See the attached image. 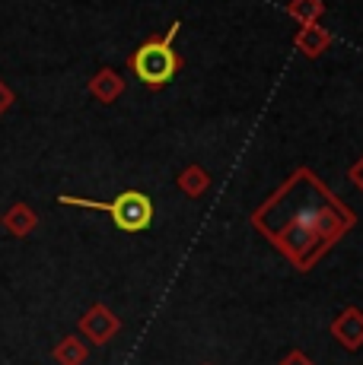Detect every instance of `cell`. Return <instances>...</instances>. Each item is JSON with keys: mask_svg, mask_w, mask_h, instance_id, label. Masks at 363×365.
Returning <instances> with one entry per match:
<instances>
[{"mask_svg": "<svg viewBox=\"0 0 363 365\" xmlns=\"http://www.w3.org/2000/svg\"><path fill=\"white\" fill-rule=\"evenodd\" d=\"M67 207H86V210H102L111 216L121 232L134 235V232H146L153 222V200L144 191H121L115 200H86V197H74V194H61L58 197Z\"/></svg>", "mask_w": 363, "mask_h": 365, "instance_id": "obj_3", "label": "cell"}, {"mask_svg": "<svg viewBox=\"0 0 363 365\" xmlns=\"http://www.w3.org/2000/svg\"><path fill=\"white\" fill-rule=\"evenodd\" d=\"M54 359L61 365H83L86 346H83V340H76V336H64V340L54 346Z\"/></svg>", "mask_w": 363, "mask_h": 365, "instance_id": "obj_11", "label": "cell"}, {"mask_svg": "<svg viewBox=\"0 0 363 365\" xmlns=\"http://www.w3.org/2000/svg\"><path fill=\"white\" fill-rule=\"evenodd\" d=\"M332 336L344 349H360L363 346V312L360 308H344L338 318L332 321Z\"/></svg>", "mask_w": 363, "mask_h": 365, "instance_id": "obj_5", "label": "cell"}, {"mask_svg": "<svg viewBox=\"0 0 363 365\" xmlns=\"http://www.w3.org/2000/svg\"><path fill=\"white\" fill-rule=\"evenodd\" d=\"M4 222H6V229H10L13 235H29L32 229L39 226V216L32 213L26 203H16V207H13L10 213L4 216Z\"/></svg>", "mask_w": 363, "mask_h": 365, "instance_id": "obj_10", "label": "cell"}, {"mask_svg": "<svg viewBox=\"0 0 363 365\" xmlns=\"http://www.w3.org/2000/svg\"><path fill=\"white\" fill-rule=\"evenodd\" d=\"M252 226L299 273H309L357 226V213L312 168L299 165L262 207L252 210Z\"/></svg>", "mask_w": 363, "mask_h": 365, "instance_id": "obj_1", "label": "cell"}, {"mask_svg": "<svg viewBox=\"0 0 363 365\" xmlns=\"http://www.w3.org/2000/svg\"><path fill=\"white\" fill-rule=\"evenodd\" d=\"M287 13L299 26H316L325 16V0H290Z\"/></svg>", "mask_w": 363, "mask_h": 365, "instance_id": "obj_9", "label": "cell"}, {"mask_svg": "<svg viewBox=\"0 0 363 365\" xmlns=\"http://www.w3.org/2000/svg\"><path fill=\"white\" fill-rule=\"evenodd\" d=\"M277 365H312V359L303 353V349H290L287 356H281V359H277Z\"/></svg>", "mask_w": 363, "mask_h": 365, "instance_id": "obj_12", "label": "cell"}, {"mask_svg": "<svg viewBox=\"0 0 363 365\" xmlns=\"http://www.w3.org/2000/svg\"><path fill=\"white\" fill-rule=\"evenodd\" d=\"M204 365H211V362H204Z\"/></svg>", "mask_w": 363, "mask_h": 365, "instance_id": "obj_15", "label": "cell"}, {"mask_svg": "<svg viewBox=\"0 0 363 365\" xmlns=\"http://www.w3.org/2000/svg\"><path fill=\"white\" fill-rule=\"evenodd\" d=\"M118 331H121V321H118L106 305H93V308H89V312L80 318V334L89 336V343H96V346L109 343Z\"/></svg>", "mask_w": 363, "mask_h": 365, "instance_id": "obj_4", "label": "cell"}, {"mask_svg": "<svg viewBox=\"0 0 363 365\" xmlns=\"http://www.w3.org/2000/svg\"><path fill=\"white\" fill-rule=\"evenodd\" d=\"M13 102H16V96H13V89L10 86H6V83L4 80H0V115H4V111L6 108H10V105Z\"/></svg>", "mask_w": 363, "mask_h": 365, "instance_id": "obj_13", "label": "cell"}, {"mask_svg": "<svg viewBox=\"0 0 363 365\" xmlns=\"http://www.w3.org/2000/svg\"><path fill=\"white\" fill-rule=\"evenodd\" d=\"M176 185H179V191L185 194V197H201V194L211 187V175L204 172L201 165H185L179 172V178H176Z\"/></svg>", "mask_w": 363, "mask_h": 365, "instance_id": "obj_8", "label": "cell"}, {"mask_svg": "<svg viewBox=\"0 0 363 365\" xmlns=\"http://www.w3.org/2000/svg\"><path fill=\"white\" fill-rule=\"evenodd\" d=\"M347 175H351V181H354V185L360 187V191H363V156H360L357 163L351 165V172H347Z\"/></svg>", "mask_w": 363, "mask_h": 365, "instance_id": "obj_14", "label": "cell"}, {"mask_svg": "<svg viewBox=\"0 0 363 365\" xmlns=\"http://www.w3.org/2000/svg\"><path fill=\"white\" fill-rule=\"evenodd\" d=\"M332 32L325 29V26H299L297 38H293V45L299 48V51L306 54V58H319V54H325L328 48H332Z\"/></svg>", "mask_w": 363, "mask_h": 365, "instance_id": "obj_7", "label": "cell"}, {"mask_svg": "<svg viewBox=\"0 0 363 365\" xmlns=\"http://www.w3.org/2000/svg\"><path fill=\"white\" fill-rule=\"evenodd\" d=\"M86 89H89V93H93L102 105H111V102L121 99V93H124V76L115 73L111 67H99L93 76H89Z\"/></svg>", "mask_w": 363, "mask_h": 365, "instance_id": "obj_6", "label": "cell"}, {"mask_svg": "<svg viewBox=\"0 0 363 365\" xmlns=\"http://www.w3.org/2000/svg\"><path fill=\"white\" fill-rule=\"evenodd\" d=\"M179 29H182V23L176 19V23L169 26V32L146 38L128 58V70L134 73L137 83H144V86H150V89H163L176 80V73L182 70V58L176 48H172V41H176Z\"/></svg>", "mask_w": 363, "mask_h": 365, "instance_id": "obj_2", "label": "cell"}]
</instances>
